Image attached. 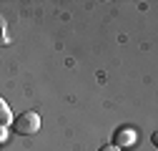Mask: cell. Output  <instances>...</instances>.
Masks as SVG:
<instances>
[{"instance_id": "cell-1", "label": "cell", "mask_w": 158, "mask_h": 151, "mask_svg": "<svg viewBox=\"0 0 158 151\" xmlns=\"http://www.w3.org/2000/svg\"><path fill=\"white\" fill-rule=\"evenodd\" d=\"M13 128L18 131V134H23V136H33L38 128H40V116L33 111H23L20 116H18L13 121Z\"/></svg>"}, {"instance_id": "cell-2", "label": "cell", "mask_w": 158, "mask_h": 151, "mask_svg": "<svg viewBox=\"0 0 158 151\" xmlns=\"http://www.w3.org/2000/svg\"><path fill=\"white\" fill-rule=\"evenodd\" d=\"M133 141H135V134H133V131H131V128H121V131L115 134V144H113V146L128 149V146H133Z\"/></svg>"}, {"instance_id": "cell-3", "label": "cell", "mask_w": 158, "mask_h": 151, "mask_svg": "<svg viewBox=\"0 0 158 151\" xmlns=\"http://www.w3.org/2000/svg\"><path fill=\"white\" fill-rule=\"evenodd\" d=\"M10 121H13V113H10V106L5 103V98L0 96V128H5V126H10Z\"/></svg>"}, {"instance_id": "cell-4", "label": "cell", "mask_w": 158, "mask_h": 151, "mask_svg": "<svg viewBox=\"0 0 158 151\" xmlns=\"http://www.w3.org/2000/svg\"><path fill=\"white\" fill-rule=\"evenodd\" d=\"M0 43H8V38H5V20L0 18Z\"/></svg>"}, {"instance_id": "cell-5", "label": "cell", "mask_w": 158, "mask_h": 151, "mask_svg": "<svg viewBox=\"0 0 158 151\" xmlns=\"http://www.w3.org/2000/svg\"><path fill=\"white\" fill-rule=\"evenodd\" d=\"M98 151H121V149H118V146H113V144H110V146H103V149H98Z\"/></svg>"}]
</instances>
